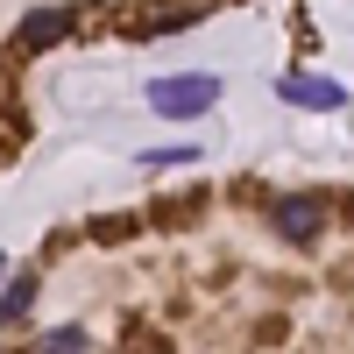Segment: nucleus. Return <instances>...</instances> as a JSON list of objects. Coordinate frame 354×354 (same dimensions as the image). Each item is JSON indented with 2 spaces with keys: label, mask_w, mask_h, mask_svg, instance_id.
<instances>
[{
  "label": "nucleus",
  "mask_w": 354,
  "mask_h": 354,
  "mask_svg": "<svg viewBox=\"0 0 354 354\" xmlns=\"http://www.w3.org/2000/svg\"><path fill=\"white\" fill-rule=\"evenodd\" d=\"M28 305H36V277H15V283H8V298H0V319H21Z\"/></svg>",
  "instance_id": "nucleus-6"
},
{
  "label": "nucleus",
  "mask_w": 354,
  "mask_h": 354,
  "mask_svg": "<svg viewBox=\"0 0 354 354\" xmlns=\"http://www.w3.org/2000/svg\"><path fill=\"white\" fill-rule=\"evenodd\" d=\"M43 354H85V333H50Z\"/></svg>",
  "instance_id": "nucleus-7"
},
{
  "label": "nucleus",
  "mask_w": 354,
  "mask_h": 354,
  "mask_svg": "<svg viewBox=\"0 0 354 354\" xmlns=\"http://www.w3.org/2000/svg\"><path fill=\"white\" fill-rule=\"evenodd\" d=\"M192 15H198L192 0H142V8H128V15H121V28H128L135 43H149V36H163V28H185Z\"/></svg>",
  "instance_id": "nucleus-2"
},
{
  "label": "nucleus",
  "mask_w": 354,
  "mask_h": 354,
  "mask_svg": "<svg viewBox=\"0 0 354 354\" xmlns=\"http://www.w3.org/2000/svg\"><path fill=\"white\" fill-rule=\"evenodd\" d=\"M283 100L290 106H312V113H333L340 106V85L333 78H283Z\"/></svg>",
  "instance_id": "nucleus-5"
},
{
  "label": "nucleus",
  "mask_w": 354,
  "mask_h": 354,
  "mask_svg": "<svg viewBox=\"0 0 354 354\" xmlns=\"http://www.w3.org/2000/svg\"><path fill=\"white\" fill-rule=\"evenodd\" d=\"M78 28V8H36V15H21V50H50V43H64Z\"/></svg>",
  "instance_id": "nucleus-3"
},
{
  "label": "nucleus",
  "mask_w": 354,
  "mask_h": 354,
  "mask_svg": "<svg viewBox=\"0 0 354 354\" xmlns=\"http://www.w3.org/2000/svg\"><path fill=\"white\" fill-rule=\"evenodd\" d=\"M319 227H326V205L319 198H277V234L283 241H319Z\"/></svg>",
  "instance_id": "nucleus-4"
},
{
  "label": "nucleus",
  "mask_w": 354,
  "mask_h": 354,
  "mask_svg": "<svg viewBox=\"0 0 354 354\" xmlns=\"http://www.w3.org/2000/svg\"><path fill=\"white\" fill-rule=\"evenodd\" d=\"M213 100H220V78H205V71L156 78L149 85V106L163 113V121H198V113H213Z\"/></svg>",
  "instance_id": "nucleus-1"
}]
</instances>
